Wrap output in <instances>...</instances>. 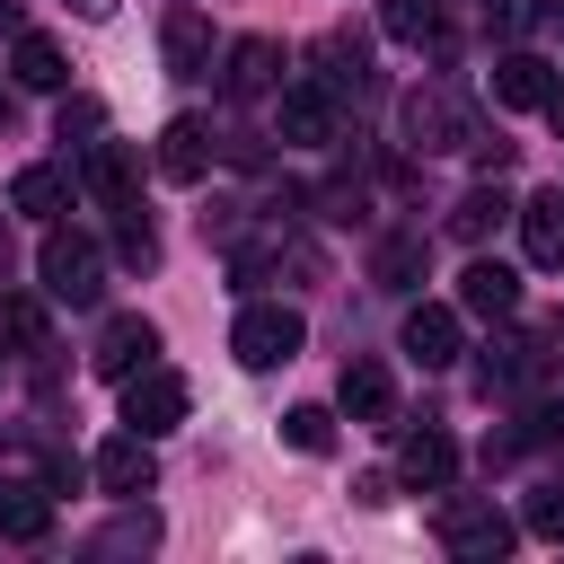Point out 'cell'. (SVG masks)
I'll use <instances>...</instances> for the list:
<instances>
[{"label":"cell","mask_w":564,"mask_h":564,"mask_svg":"<svg viewBox=\"0 0 564 564\" xmlns=\"http://www.w3.org/2000/svg\"><path fill=\"white\" fill-rule=\"evenodd\" d=\"M432 529H441V546H449V555H467V564H494V555H511V538H520V529H511V511H502L494 494H449Z\"/></svg>","instance_id":"obj_1"},{"label":"cell","mask_w":564,"mask_h":564,"mask_svg":"<svg viewBox=\"0 0 564 564\" xmlns=\"http://www.w3.org/2000/svg\"><path fill=\"white\" fill-rule=\"evenodd\" d=\"M35 273H44V291L70 300V308H88V300L106 291V256H97V238H79V229H44Z\"/></svg>","instance_id":"obj_2"},{"label":"cell","mask_w":564,"mask_h":564,"mask_svg":"<svg viewBox=\"0 0 564 564\" xmlns=\"http://www.w3.org/2000/svg\"><path fill=\"white\" fill-rule=\"evenodd\" d=\"M300 308H282V300H256V308H238V326H229V352L247 361V370H282L291 352H300Z\"/></svg>","instance_id":"obj_3"},{"label":"cell","mask_w":564,"mask_h":564,"mask_svg":"<svg viewBox=\"0 0 564 564\" xmlns=\"http://www.w3.org/2000/svg\"><path fill=\"white\" fill-rule=\"evenodd\" d=\"M185 405H194V388H185L176 370H159V361H141V370L123 379V423H132L141 441L176 432V423H185Z\"/></svg>","instance_id":"obj_4"},{"label":"cell","mask_w":564,"mask_h":564,"mask_svg":"<svg viewBox=\"0 0 564 564\" xmlns=\"http://www.w3.org/2000/svg\"><path fill=\"white\" fill-rule=\"evenodd\" d=\"M405 132H414V150H467V141H476L467 106L441 97V88H414V97H405Z\"/></svg>","instance_id":"obj_5"},{"label":"cell","mask_w":564,"mask_h":564,"mask_svg":"<svg viewBox=\"0 0 564 564\" xmlns=\"http://www.w3.org/2000/svg\"><path fill=\"white\" fill-rule=\"evenodd\" d=\"M88 361H97V379H132L141 361H159V326H150V317H106Z\"/></svg>","instance_id":"obj_6"},{"label":"cell","mask_w":564,"mask_h":564,"mask_svg":"<svg viewBox=\"0 0 564 564\" xmlns=\"http://www.w3.org/2000/svg\"><path fill=\"white\" fill-rule=\"evenodd\" d=\"M397 476H405L414 494H441V485L458 476V441H449L441 423H423V432H405V441H397Z\"/></svg>","instance_id":"obj_7"},{"label":"cell","mask_w":564,"mask_h":564,"mask_svg":"<svg viewBox=\"0 0 564 564\" xmlns=\"http://www.w3.org/2000/svg\"><path fill=\"white\" fill-rule=\"evenodd\" d=\"M79 185H88L97 203L132 212V185H141V150H132V141H88V167H79Z\"/></svg>","instance_id":"obj_8"},{"label":"cell","mask_w":564,"mask_h":564,"mask_svg":"<svg viewBox=\"0 0 564 564\" xmlns=\"http://www.w3.org/2000/svg\"><path fill=\"white\" fill-rule=\"evenodd\" d=\"M335 405L352 414V423H388L397 414V379H388V361H344V379H335Z\"/></svg>","instance_id":"obj_9"},{"label":"cell","mask_w":564,"mask_h":564,"mask_svg":"<svg viewBox=\"0 0 564 564\" xmlns=\"http://www.w3.org/2000/svg\"><path fill=\"white\" fill-rule=\"evenodd\" d=\"M97 485H106V494H123V502H141V494L159 485V458H150V441H141V432H115V441L97 449Z\"/></svg>","instance_id":"obj_10"},{"label":"cell","mask_w":564,"mask_h":564,"mask_svg":"<svg viewBox=\"0 0 564 564\" xmlns=\"http://www.w3.org/2000/svg\"><path fill=\"white\" fill-rule=\"evenodd\" d=\"M159 53H167L176 79H203V70H212V18H203V9H167V18H159Z\"/></svg>","instance_id":"obj_11"},{"label":"cell","mask_w":564,"mask_h":564,"mask_svg":"<svg viewBox=\"0 0 564 564\" xmlns=\"http://www.w3.org/2000/svg\"><path fill=\"white\" fill-rule=\"evenodd\" d=\"M220 88H229V97H264V88H282V44H273V35H238Z\"/></svg>","instance_id":"obj_12"},{"label":"cell","mask_w":564,"mask_h":564,"mask_svg":"<svg viewBox=\"0 0 564 564\" xmlns=\"http://www.w3.org/2000/svg\"><path fill=\"white\" fill-rule=\"evenodd\" d=\"M458 308H467V317H511V308H520V273L494 264V256H476V264L458 273Z\"/></svg>","instance_id":"obj_13"},{"label":"cell","mask_w":564,"mask_h":564,"mask_svg":"<svg viewBox=\"0 0 564 564\" xmlns=\"http://www.w3.org/2000/svg\"><path fill=\"white\" fill-rule=\"evenodd\" d=\"M405 352H414L423 370H449V361H458V308H441V300L405 308Z\"/></svg>","instance_id":"obj_14"},{"label":"cell","mask_w":564,"mask_h":564,"mask_svg":"<svg viewBox=\"0 0 564 564\" xmlns=\"http://www.w3.org/2000/svg\"><path fill=\"white\" fill-rule=\"evenodd\" d=\"M282 141H300V150H317V141H335V97H326L317 79H300V88H282Z\"/></svg>","instance_id":"obj_15"},{"label":"cell","mask_w":564,"mask_h":564,"mask_svg":"<svg viewBox=\"0 0 564 564\" xmlns=\"http://www.w3.org/2000/svg\"><path fill=\"white\" fill-rule=\"evenodd\" d=\"M520 247H529V264H564V185L520 203Z\"/></svg>","instance_id":"obj_16"},{"label":"cell","mask_w":564,"mask_h":564,"mask_svg":"<svg viewBox=\"0 0 564 564\" xmlns=\"http://www.w3.org/2000/svg\"><path fill=\"white\" fill-rule=\"evenodd\" d=\"M0 538H18V546L53 538V494L44 485H0Z\"/></svg>","instance_id":"obj_17"},{"label":"cell","mask_w":564,"mask_h":564,"mask_svg":"<svg viewBox=\"0 0 564 564\" xmlns=\"http://www.w3.org/2000/svg\"><path fill=\"white\" fill-rule=\"evenodd\" d=\"M546 88H555V70L538 53H502L494 62V106H546Z\"/></svg>","instance_id":"obj_18"},{"label":"cell","mask_w":564,"mask_h":564,"mask_svg":"<svg viewBox=\"0 0 564 564\" xmlns=\"http://www.w3.org/2000/svg\"><path fill=\"white\" fill-rule=\"evenodd\" d=\"M159 167H167V176H176V185H194V176H203V167H212V132H203V123H194V115H176V123H167V132H159Z\"/></svg>","instance_id":"obj_19"},{"label":"cell","mask_w":564,"mask_h":564,"mask_svg":"<svg viewBox=\"0 0 564 564\" xmlns=\"http://www.w3.org/2000/svg\"><path fill=\"white\" fill-rule=\"evenodd\" d=\"M502 220H511V194H502V185H476V194H458V212H449V238H467V247H476V238H494Z\"/></svg>","instance_id":"obj_20"},{"label":"cell","mask_w":564,"mask_h":564,"mask_svg":"<svg viewBox=\"0 0 564 564\" xmlns=\"http://www.w3.org/2000/svg\"><path fill=\"white\" fill-rule=\"evenodd\" d=\"M9 70H18L26 88H62V79H70V62H62V44H53V35H18Z\"/></svg>","instance_id":"obj_21"},{"label":"cell","mask_w":564,"mask_h":564,"mask_svg":"<svg viewBox=\"0 0 564 564\" xmlns=\"http://www.w3.org/2000/svg\"><path fill=\"white\" fill-rule=\"evenodd\" d=\"M317 62H326V70H317V88H326V97L361 88V35H344V26H335V35H317Z\"/></svg>","instance_id":"obj_22"},{"label":"cell","mask_w":564,"mask_h":564,"mask_svg":"<svg viewBox=\"0 0 564 564\" xmlns=\"http://www.w3.org/2000/svg\"><path fill=\"white\" fill-rule=\"evenodd\" d=\"M9 203H18V212H35V220H53V212L70 203V176H62V167H18Z\"/></svg>","instance_id":"obj_23"},{"label":"cell","mask_w":564,"mask_h":564,"mask_svg":"<svg viewBox=\"0 0 564 564\" xmlns=\"http://www.w3.org/2000/svg\"><path fill=\"white\" fill-rule=\"evenodd\" d=\"M0 352H44V308L26 291H0Z\"/></svg>","instance_id":"obj_24"},{"label":"cell","mask_w":564,"mask_h":564,"mask_svg":"<svg viewBox=\"0 0 564 564\" xmlns=\"http://www.w3.org/2000/svg\"><path fill=\"white\" fill-rule=\"evenodd\" d=\"M379 26L397 44H432L441 35V0H379Z\"/></svg>","instance_id":"obj_25"},{"label":"cell","mask_w":564,"mask_h":564,"mask_svg":"<svg viewBox=\"0 0 564 564\" xmlns=\"http://www.w3.org/2000/svg\"><path fill=\"white\" fill-rule=\"evenodd\" d=\"M370 273H379L388 291H414V282H423V238H379Z\"/></svg>","instance_id":"obj_26"},{"label":"cell","mask_w":564,"mask_h":564,"mask_svg":"<svg viewBox=\"0 0 564 564\" xmlns=\"http://www.w3.org/2000/svg\"><path fill=\"white\" fill-rule=\"evenodd\" d=\"M282 441L308 449V458H326V449H335V414H326V405H291V414H282Z\"/></svg>","instance_id":"obj_27"},{"label":"cell","mask_w":564,"mask_h":564,"mask_svg":"<svg viewBox=\"0 0 564 564\" xmlns=\"http://www.w3.org/2000/svg\"><path fill=\"white\" fill-rule=\"evenodd\" d=\"M132 546H159V520L150 511H123L115 529H97V555H132Z\"/></svg>","instance_id":"obj_28"},{"label":"cell","mask_w":564,"mask_h":564,"mask_svg":"<svg viewBox=\"0 0 564 564\" xmlns=\"http://www.w3.org/2000/svg\"><path fill=\"white\" fill-rule=\"evenodd\" d=\"M529 538H546V546H564V485H546V494H529Z\"/></svg>","instance_id":"obj_29"},{"label":"cell","mask_w":564,"mask_h":564,"mask_svg":"<svg viewBox=\"0 0 564 564\" xmlns=\"http://www.w3.org/2000/svg\"><path fill=\"white\" fill-rule=\"evenodd\" d=\"M115 256H123V264H141V273L159 264V238H150V220H141V212H132V220L115 229Z\"/></svg>","instance_id":"obj_30"},{"label":"cell","mask_w":564,"mask_h":564,"mask_svg":"<svg viewBox=\"0 0 564 564\" xmlns=\"http://www.w3.org/2000/svg\"><path fill=\"white\" fill-rule=\"evenodd\" d=\"M538 18H546V0H494V26H502V35H529Z\"/></svg>","instance_id":"obj_31"},{"label":"cell","mask_w":564,"mask_h":564,"mask_svg":"<svg viewBox=\"0 0 564 564\" xmlns=\"http://www.w3.org/2000/svg\"><path fill=\"white\" fill-rule=\"evenodd\" d=\"M546 123H555V132H564V79H555V88H546Z\"/></svg>","instance_id":"obj_32"},{"label":"cell","mask_w":564,"mask_h":564,"mask_svg":"<svg viewBox=\"0 0 564 564\" xmlns=\"http://www.w3.org/2000/svg\"><path fill=\"white\" fill-rule=\"evenodd\" d=\"M0 35H26V26H18V0H0Z\"/></svg>","instance_id":"obj_33"},{"label":"cell","mask_w":564,"mask_h":564,"mask_svg":"<svg viewBox=\"0 0 564 564\" xmlns=\"http://www.w3.org/2000/svg\"><path fill=\"white\" fill-rule=\"evenodd\" d=\"M9 106H18V97H9V79H0V132H9Z\"/></svg>","instance_id":"obj_34"},{"label":"cell","mask_w":564,"mask_h":564,"mask_svg":"<svg viewBox=\"0 0 564 564\" xmlns=\"http://www.w3.org/2000/svg\"><path fill=\"white\" fill-rule=\"evenodd\" d=\"M79 9H88V18H106V9H115V0H79Z\"/></svg>","instance_id":"obj_35"},{"label":"cell","mask_w":564,"mask_h":564,"mask_svg":"<svg viewBox=\"0 0 564 564\" xmlns=\"http://www.w3.org/2000/svg\"><path fill=\"white\" fill-rule=\"evenodd\" d=\"M546 18H555V26H564V0H546Z\"/></svg>","instance_id":"obj_36"}]
</instances>
